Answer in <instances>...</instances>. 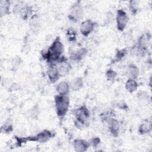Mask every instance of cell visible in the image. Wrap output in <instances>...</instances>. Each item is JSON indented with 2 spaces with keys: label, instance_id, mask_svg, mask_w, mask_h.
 <instances>
[{
  "label": "cell",
  "instance_id": "6da1fadb",
  "mask_svg": "<svg viewBox=\"0 0 152 152\" xmlns=\"http://www.w3.org/2000/svg\"><path fill=\"white\" fill-rule=\"evenodd\" d=\"M64 46L59 36L56 37L48 50L42 53L43 58L49 65L55 64L63 56Z\"/></svg>",
  "mask_w": 152,
  "mask_h": 152
},
{
  "label": "cell",
  "instance_id": "7a4b0ae2",
  "mask_svg": "<svg viewBox=\"0 0 152 152\" xmlns=\"http://www.w3.org/2000/svg\"><path fill=\"white\" fill-rule=\"evenodd\" d=\"M74 115V125L78 129H82L89 125L91 118L90 112L86 105H81L75 109Z\"/></svg>",
  "mask_w": 152,
  "mask_h": 152
},
{
  "label": "cell",
  "instance_id": "3957f363",
  "mask_svg": "<svg viewBox=\"0 0 152 152\" xmlns=\"http://www.w3.org/2000/svg\"><path fill=\"white\" fill-rule=\"evenodd\" d=\"M55 111L57 116L61 120L66 115L70 104V99L68 95L56 94L54 96Z\"/></svg>",
  "mask_w": 152,
  "mask_h": 152
},
{
  "label": "cell",
  "instance_id": "277c9868",
  "mask_svg": "<svg viewBox=\"0 0 152 152\" xmlns=\"http://www.w3.org/2000/svg\"><path fill=\"white\" fill-rule=\"evenodd\" d=\"M55 135V132L50 129H45L39 132L36 135L26 137L27 141L38 142L40 143H45L53 138Z\"/></svg>",
  "mask_w": 152,
  "mask_h": 152
},
{
  "label": "cell",
  "instance_id": "5b68a950",
  "mask_svg": "<svg viewBox=\"0 0 152 152\" xmlns=\"http://www.w3.org/2000/svg\"><path fill=\"white\" fill-rule=\"evenodd\" d=\"M83 15L84 11L81 1H77L71 5L68 14V18L72 22L77 23L83 17Z\"/></svg>",
  "mask_w": 152,
  "mask_h": 152
},
{
  "label": "cell",
  "instance_id": "8992f818",
  "mask_svg": "<svg viewBox=\"0 0 152 152\" xmlns=\"http://www.w3.org/2000/svg\"><path fill=\"white\" fill-rule=\"evenodd\" d=\"M115 19L118 30L121 32L123 31L125 29L129 21L127 12L124 9H118L116 11Z\"/></svg>",
  "mask_w": 152,
  "mask_h": 152
},
{
  "label": "cell",
  "instance_id": "52a82bcc",
  "mask_svg": "<svg viewBox=\"0 0 152 152\" xmlns=\"http://www.w3.org/2000/svg\"><path fill=\"white\" fill-rule=\"evenodd\" d=\"M96 23L91 20L88 19L81 22L80 27V31L84 37H88L94 30Z\"/></svg>",
  "mask_w": 152,
  "mask_h": 152
},
{
  "label": "cell",
  "instance_id": "ba28073f",
  "mask_svg": "<svg viewBox=\"0 0 152 152\" xmlns=\"http://www.w3.org/2000/svg\"><path fill=\"white\" fill-rule=\"evenodd\" d=\"M53 65L56 67L60 77H65L69 74L71 66L64 56H62L58 62Z\"/></svg>",
  "mask_w": 152,
  "mask_h": 152
},
{
  "label": "cell",
  "instance_id": "9c48e42d",
  "mask_svg": "<svg viewBox=\"0 0 152 152\" xmlns=\"http://www.w3.org/2000/svg\"><path fill=\"white\" fill-rule=\"evenodd\" d=\"M109 132L114 137H118L119 135L121 125L119 121L114 118H112L107 122Z\"/></svg>",
  "mask_w": 152,
  "mask_h": 152
},
{
  "label": "cell",
  "instance_id": "30bf717a",
  "mask_svg": "<svg viewBox=\"0 0 152 152\" xmlns=\"http://www.w3.org/2000/svg\"><path fill=\"white\" fill-rule=\"evenodd\" d=\"M88 51L87 48L84 47L80 48L75 50L72 51L69 55V58L71 60L74 62H80L85 58L88 53Z\"/></svg>",
  "mask_w": 152,
  "mask_h": 152
},
{
  "label": "cell",
  "instance_id": "8fae6325",
  "mask_svg": "<svg viewBox=\"0 0 152 152\" xmlns=\"http://www.w3.org/2000/svg\"><path fill=\"white\" fill-rule=\"evenodd\" d=\"M74 150L77 152H84L88 150L90 147L89 142L81 138H77L72 142Z\"/></svg>",
  "mask_w": 152,
  "mask_h": 152
},
{
  "label": "cell",
  "instance_id": "7c38bea8",
  "mask_svg": "<svg viewBox=\"0 0 152 152\" xmlns=\"http://www.w3.org/2000/svg\"><path fill=\"white\" fill-rule=\"evenodd\" d=\"M47 76L50 83L52 84L55 83L61 77L58 69L55 65H49L47 69Z\"/></svg>",
  "mask_w": 152,
  "mask_h": 152
},
{
  "label": "cell",
  "instance_id": "4fadbf2b",
  "mask_svg": "<svg viewBox=\"0 0 152 152\" xmlns=\"http://www.w3.org/2000/svg\"><path fill=\"white\" fill-rule=\"evenodd\" d=\"M151 131V122L146 119H144L138 128V132L140 135L148 134Z\"/></svg>",
  "mask_w": 152,
  "mask_h": 152
},
{
  "label": "cell",
  "instance_id": "5bb4252c",
  "mask_svg": "<svg viewBox=\"0 0 152 152\" xmlns=\"http://www.w3.org/2000/svg\"><path fill=\"white\" fill-rule=\"evenodd\" d=\"M126 75L128 78L136 80L140 74V70L138 67L134 64H129L126 68Z\"/></svg>",
  "mask_w": 152,
  "mask_h": 152
},
{
  "label": "cell",
  "instance_id": "9a60e30c",
  "mask_svg": "<svg viewBox=\"0 0 152 152\" xmlns=\"http://www.w3.org/2000/svg\"><path fill=\"white\" fill-rule=\"evenodd\" d=\"M151 39V34L150 33H146L141 34L137 40L136 44L144 49H148V44L150 43Z\"/></svg>",
  "mask_w": 152,
  "mask_h": 152
},
{
  "label": "cell",
  "instance_id": "2e32d148",
  "mask_svg": "<svg viewBox=\"0 0 152 152\" xmlns=\"http://www.w3.org/2000/svg\"><path fill=\"white\" fill-rule=\"evenodd\" d=\"M56 90L58 94L68 95L70 90L69 84L66 81H62L59 83L56 87Z\"/></svg>",
  "mask_w": 152,
  "mask_h": 152
},
{
  "label": "cell",
  "instance_id": "e0dca14e",
  "mask_svg": "<svg viewBox=\"0 0 152 152\" xmlns=\"http://www.w3.org/2000/svg\"><path fill=\"white\" fill-rule=\"evenodd\" d=\"M84 85L83 79L81 77H77L73 78L69 83L70 88L74 91H78L81 90Z\"/></svg>",
  "mask_w": 152,
  "mask_h": 152
},
{
  "label": "cell",
  "instance_id": "ac0fdd59",
  "mask_svg": "<svg viewBox=\"0 0 152 152\" xmlns=\"http://www.w3.org/2000/svg\"><path fill=\"white\" fill-rule=\"evenodd\" d=\"M148 51V49H144L138 46L136 43L131 48L130 50V53L131 55L135 56L137 57H144Z\"/></svg>",
  "mask_w": 152,
  "mask_h": 152
},
{
  "label": "cell",
  "instance_id": "d6986e66",
  "mask_svg": "<svg viewBox=\"0 0 152 152\" xmlns=\"http://www.w3.org/2000/svg\"><path fill=\"white\" fill-rule=\"evenodd\" d=\"M138 87V83L135 79L128 78L125 84V88L126 90L129 93L135 92Z\"/></svg>",
  "mask_w": 152,
  "mask_h": 152
},
{
  "label": "cell",
  "instance_id": "ffe728a7",
  "mask_svg": "<svg viewBox=\"0 0 152 152\" xmlns=\"http://www.w3.org/2000/svg\"><path fill=\"white\" fill-rule=\"evenodd\" d=\"M11 2L7 0H2L0 1V15L2 17L10 14Z\"/></svg>",
  "mask_w": 152,
  "mask_h": 152
},
{
  "label": "cell",
  "instance_id": "44dd1931",
  "mask_svg": "<svg viewBox=\"0 0 152 152\" xmlns=\"http://www.w3.org/2000/svg\"><path fill=\"white\" fill-rule=\"evenodd\" d=\"M14 129V125L12 121L9 118L7 119L1 127V132L2 134H10L12 132Z\"/></svg>",
  "mask_w": 152,
  "mask_h": 152
},
{
  "label": "cell",
  "instance_id": "7402d4cb",
  "mask_svg": "<svg viewBox=\"0 0 152 152\" xmlns=\"http://www.w3.org/2000/svg\"><path fill=\"white\" fill-rule=\"evenodd\" d=\"M32 9L31 7L28 5H23L19 15L23 18V20H27L28 18H30V15L31 14Z\"/></svg>",
  "mask_w": 152,
  "mask_h": 152
},
{
  "label": "cell",
  "instance_id": "603a6c76",
  "mask_svg": "<svg viewBox=\"0 0 152 152\" xmlns=\"http://www.w3.org/2000/svg\"><path fill=\"white\" fill-rule=\"evenodd\" d=\"M66 37L68 40L70 42H74L77 40V30L72 27H68L66 30Z\"/></svg>",
  "mask_w": 152,
  "mask_h": 152
},
{
  "label": "cell",
  "instance_id": "cb8c5ba5",
  "mask_svg": "<svg viewBox=\"0 0 152 152\" xmlns=\"http://www.w3.org/2000/svg\"><path fill=\"white\" fill-rule=\"evenodd\" d=\"M115 117V113L112 109L104 111L100 115V118L103 122H107L109 119Z\"/></svg>",
  "mask_w": 152,
  "mask_h": 152
},
{
  "label": "cell",
  "instance_id": "d4e9b609",
  "mask_svg": "<svg viewBox=\"0 0 152 152\" xmlns=\"http://www.w3.org/2000/svg\"><path fill=\"white\" fill-rule=\"evenodd\" d=\"M128 50L126 48H122L121 49H118L116 51L115 55V58L113 59L114 62H119L121 61L123 58H124L126 55L128 54Z\"/></svg>",
  "mask_w": 152,
  "mask_h": 152
},
{
  "label": "cell",
  "instance_id": "484cf974",
  "mask_svg": "<svg viewBox=\"0 0 152 152\" xmlns=\"http://www.w3.org/2000/svg\"><path fill=\"white\" fill-rule=\"evenodd\" d=\"M39 107L37 104H36L34 106H33L28 110V116L33 119H37V117L39 116Z\"/></svg>",
  "mask_w": 152,
  "mask_h": 152
},
{
  "label": "cell",
  "instance_id": "4316f807",
  "mask_svg": "<svg viewBox=\"0 0 152 152\" xmlns=\"http://www.w3.org/2000/svg\"><path fill=\"white\" fill-rule=\"evenodd\" d=\"M129 8L132 15H136L138 11L139 2L135 0L129 1Z\"/></svg>",
  "mask_w": 152,
  "mask_h": 152
},
{
  "label": "cell",
  "instance_id": "83f0119b",
  "mask_svg": "<svg viewBox=\"0 0 152 152\" xmlns=\"http://www.w3.org/2000/svg\"><path fill=\"white\" fill-rule=\"evenodd\" d=\"M105 77L106 79L109 81H115L118 76V74L112 68H109L106 70L105 72Z\"/></svg>",
  "mask_w": 152,
  "mask_h": 152
},
{
  "label": "cell",
  "instance_id": "f1b7e54d",
  "mask_svg": "<svg viewBox=\"0 0 152 152\" xmlns=\"http://www.w3.org/2000/svg\"><path fill=\"white\" fill-rule=\"evenodd\" d=\"M150 96L145 91H141L137 94V99L142 103L147 102L149 100Z\"/></svg>",
  "mask_w": 152,
  "mask_h": 152
},
{
  "label": "cell",
  "instance_id": "f546056e",
  "mask_svg": "<svg viewBox=\"0 0 152 152\" xmlns=\"http://www.w3.org/2000/svg\"><path fill=\"white\" fill-rule=\"evenodd\" d=\"M29 24L30 26L33 28H35L38 26L39 24V17L37 14H34L31 15L29 18Z\"/></svg>",
  "mask_w": 152,
  "mask_h": 152
},
{
  "label": "cell",
  "instance_id": "4dcf8cb0",
  "mask_svg": "<svg viewBox=\"0 0 152 152\" xmlns=\"http://www.w3.org/2000/svg\"><path fill=\"white\" fill-rule=\"evenodd\" d=\"M89 144H90V145L93 147V148H96V147H97L100 144V142H101V140H100V138L98 137H92L89 141Z\"/></svg>",
  "mask_w": 152,
  "mask_h": 152
},
{
  "label": "cell",
  "instance_id": "1f68e13d",
  "mask_svg": "<svg viewBox=\"0 0 152 152\" xmlns=\"http://www.w3.org/2000/svg\"><path fill=\"white\" fill-rule=\"evenodd\" d=\"M116 106L118 107V108H119L120 110H128L129 109V107L127 104V103H126V102L124 100H121L119 101H118L116 104Z\"/></svg>",
  "mask_w": 152,
  "mask_h": 152
},
{
  "label": "cell",
  "instance_id": "d6a6232c",
  "mask_svg": "<svg viewBox=\"0 0 152 152\" xmlns=\"http://www.w3.org/2000/svg\"><path fill=\"white\" fill-rule=\"evenodd\" d=\"M20 88V85L16 83H12L8 88L9 91H17Z\"/></svg>",
  "mask_w": 152,
  "mask_h": 152
}]
</instances>
